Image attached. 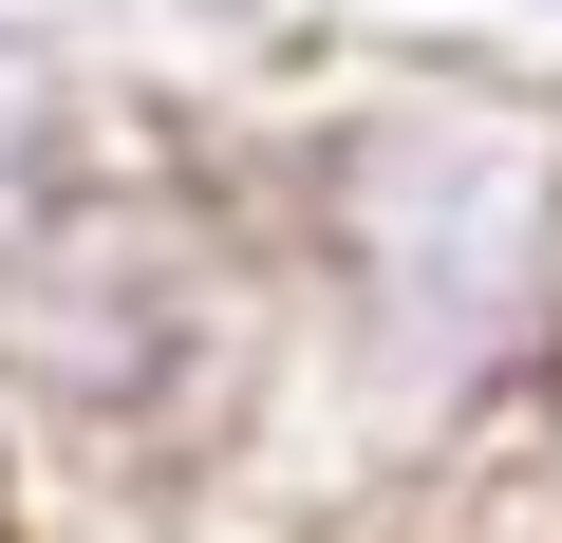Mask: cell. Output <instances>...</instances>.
<instances>
[{
    "instance_id": "obj_1",
    "label": "cell",
    "mask_w": 562,
    "mask_h": 543,
    "mask_svg": "<svg viewBox=\"0 0 562 543\" xmlns=\"http://www.w3.org/2000/svg\"><path fill=\"white\" fill-rule=\"evenodd\" d=\"M262 412L357 487L487 468L562 357V76L506 38H319L262 132Z\"/></svg>"
},
{
    "instance_id": "obj_2",
    "label": "cell",
    "mask_w": 562,
    "mask_h": 543,
    "mask_svg": "<svg viewBox=\"0 0 562 543\" xmlns=\"http://www.w3.org/2000/svg\"><path fill=\"white\" fill-rule=\"evenodd\" d=\"M262 394V225L244 188L113 113V150L0 244V431L20 468H188Z\"/></svg>"
},
{
    "instance_id": "obj_3",
    "label": "cell",
    "mask_w": 562,
    "mask_h": 543,
    "mask_svg": "<svg viewBox=\"0 0 562 543\" xmlns=\"http://www.w3.org/2000/svg\"><path fill=\"white\" fill-rule=\"evenodd\" d=\"M0 543H38V468H20V431H0Z\"/></svg>"
},
{
    "instance_id": "obj_4",
    "label": "cell",
    "mask_w": 562,
    "mask_h": 543,
    "mask_svg": "<svg viewBox=\"0 0 562 543\" xmlns=\"http://www.w3.org/2000/svg\"><path fill=\"white\" fill-rule=\"evenodd\" d=\"M469 20H487V38H562V0H469Z\"/></svg>"
}]
</instances>
